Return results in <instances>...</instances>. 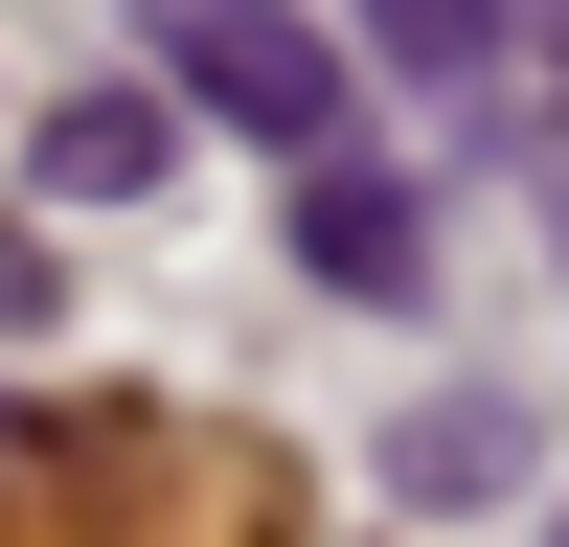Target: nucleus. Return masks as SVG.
Listing matches in <instances>:
<instances>
[{"instance_id":"nucleus-4","label":"nucleus","mask_w":569,"mask_h":547,"mask_svg":"<svg viewBox=\"0 0 569 547\" xmlns=\"http://www.w3.org/2000/svg\"><path fill=\"white\" fill-rule=\"evenodd\" d=\"M365 46L433 69V91H479V69H501V0H365Z\"/></svg>"},{"instance_id":"nucleus-1","label":"nucleus","mask_w":569,"mask_h":547,"mask_svg":"<svg viewBox=\"0 0 569 547\" xmlns=\"http://www.w3.org/2000/svg\"><path fill=\"white\" fill-rule=\"evenodd\" d=\"M160 91L228 137H342V46L297 0H160Z\"/></svg>"},{"instance_id":"nucleus-2","label":"nucleus","mask_w":569,"mask_h":547,"mask_svg":"<svg viewBox=\"0 0 569 547\" xmlns=\"http://www.w3.org/2000/svg\"><path fill=\"white\" fill-rule=\"evenodd\" d=\"M297 251L342 274V297H410V251H433V228H410V182H342V160H319V182H297Z\"/></svg>"},{"instance_id":"nucleus-5","label":"nucleus","mask_w":569,"mask_h":547,"mask_svg":"<svg viewBox=\"0 0 569 547\" xmlns=\"http://www.w3.org/2000/svg\"><path fill=\"white\" fill-rule=\"evenodd\" d=\"M547 547H569V525H547Z\"/></svg>"},{"instance_id":"nucleus-3","label":"nucleus","mask_w":569,"mask_h":547,"mask_svg":"<svg viewBox=\"0 0 569 547\" xmlns=\"http://www.w3.org/2000/svg\"><path fill=\"white\" fill-rule=\"evenodd\" d=\"M160 160H182V137H160V91H69V115H46V182H69V206H137Z\"/></svg>"}]
</instances>
